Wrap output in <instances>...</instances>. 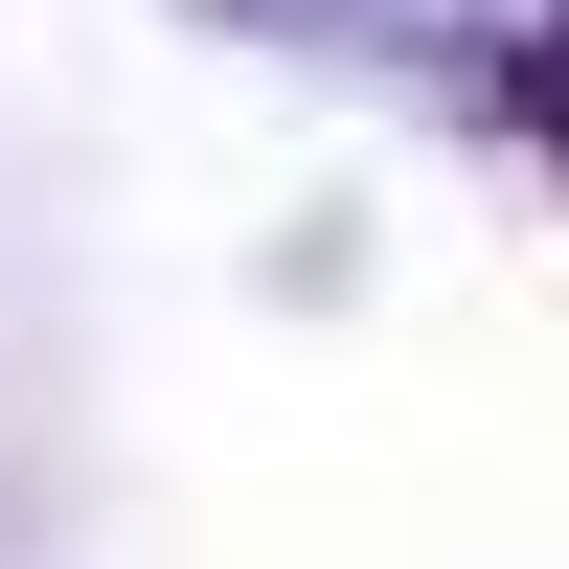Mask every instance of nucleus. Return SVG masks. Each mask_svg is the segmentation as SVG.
<instances>
[{
    "mask_svg": "<svg viewBox=\"0 0 569 569\" xmlns=\"http://www.w3.org/2000/svg\"><path fill=\"white\" fill-rule=\"evenodd\" d=\"M525 137H547V160H569V0H547V23H525Z\"/></svg>",
    "mask_w": 569,
    "mask_h": 569,
    "instance_id": "1",
    "label": "nucleus"
}]
</instances>
